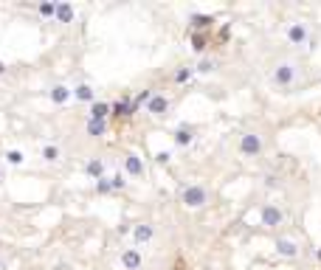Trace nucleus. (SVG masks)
Masks as SVG:
<instances>
[{
  "label": "nucleus",
  "mask_w": 321,
  "mask_h": 270,
  "mask_svg": "<svg viewBox=\"0 0 321 270\" xmlns=\"http://www.w3.org/2000/svg\"><path fill=\"white\" fill-rule=\"evenodd\" d=\"M296 79H299V65L290 62V59L279 62L276 68H273V73H271V82L276 87H282V90H290V87L296 85Z\"/></svg>",
  "instance_id": "obj_1"
},
{
  "label": "nucleus",
  "mask_w": 321,
  "mask_h": 270,
  "mask_svg": "<svg viewBox=\"0 0 321 270\" xmlns=\"http://www.w3.org/2000/svg\"><path fill=\"white\" fill-rule=\"evenodd\" d=\"M180 203L186 208H203L208 203V189L200 183H189L180 189Z\"/></svg>",
  "instance_id": "obj_2"
},
{
  "label": "nucleus",
  "mask_w": 321,
  "mask_h": 270,
  "mask_svg": "<svg viewBox=\"0 0 321 270\" xmlns=\"http://www.w3.org/2000/svg\"><path fill=\"white\" fill-rule=\"evenodd\" d=\"M265 150V141L259 132H243V138H240V155L245 158H259Z\"/></svg>",
  "instance_id": "obj_3"
},
{
  "label": "nucleus",
  "mask_w": 321,
  "mask_h": 270,
  "mask_svg": "<svg viewBox=\"0 0 321 270\" xmlns=\"http://www.w3.org/2000/svg\"><path fill=\"white\" fill-rule=\"evenodd\" d=\"M259 220H262L265 228H279L282 222H285V214H282V208L273 206V203H265L262 211H259Z\"/></svg>",
  "instance_id": "obj_4"
},
{
  "label": "nucleus",
  "mask_w": 321,
  "mask_h": 270,
  "mask_svg": "<svg viewBox=\"0 0 321 270\" xmlns=\"http://www.w3.org/2000/svg\"><path fill=\"white\" fill-rule=\"evenodd\" d=\"M155 239V225L152 222H138V225H133V242L136 245H147V242Z\"/></svg>",
  "instance_id": "obj_5"
},
{
  "label": "nucleus",
  "mask_w": 321,
  "mask_h": 270,
  "mask_svg": "<svg viewBox=\"0 0 321 270\" xmlns=\"http://www.w3.org/2000/svg\"><path fill=\"white\" fill-rule=\"evenodd\" d=\"M45 96H48L54 104H65V101L73 99V90L68 85H62V82H57V85H51L48 90H45Z\"/></svg>",
  "instance_id": "obj_6"
},
{
  "label": "nucleus",
  "mask_w": 321,
  "mask_h": 270,
  "mask_svg": "<svg viewBox=\"0 0 321 270\" xmlns=\"http://www.w3.org/2000/svg\"><path fill=\"white\" fill-rule=\"evenodd\" d=\"M287 40H290V45H304L310 40V29L304 23H290L287 26Z\"/></svg>",
  "instance_id": "obj_7"
},
{
  "label": "nucleus",
  "mask_w": 321,
  "mask_h": 270,
  "mask_svg": "<svg viewBox=\"0 0 321 270\" xmlns=\"http://www.w3.org/2000/svg\"><path fill=\"white\" fill-rule=\"evenodd\" d=\"M122 166H124V172H127L130 178H144V164H141V158H138L136 152H127V155L122 158Z\"/></svg>",
  "instance_id": "obj_8"
},
{
  "label": "nucleus",
  "mask_w": 321,
  "mask_h": 270,
  "mask_svg": "<svg viewBox=\"0 0 321 270\" xmlns=\"http://www.w3.org/2000/svg\"><path fill=\"white\" fill-rule=\"evenodd\" d=\"M147 113H152V115H166V113H169V99H166L164 93H155V96L147 101Z\"/></svg>",
  "instance_id": "obj_9"
},
{
  "label": "nucleus",
  "mask_w": 321,
  "mask_h": 270,
  "mask_svg": "<svg viewBox=\"0 0 321 270\" xmlns=\"http://www.w3.org/2000/svg\"><path fill=\"white\" fill-rule=\"evenodd\" d=\"M122 267L124 270H141V253H138V248L122 250Z\"/></svg>",
  "instance_id": "obj_10"
},
{
  "label": "nucleus",
  "mask_w": 321,
  "mask_h": 270,
  "mask_svg": "<svg viewBox=\"0 0 321 270\" xmlns=\"http://www.w3.org/2000/svg\"><path fill=\"white\" fill-rule=\"evenodd\" d=\"M276 253L285 256V259H296V256H299V245L293 239H287V236H279L276 239Z\"/></svg>",
  "instance_id": "obj_11"
},
{
  "label": "nucleus",
  "mask_w": 321,
  "mask_h": 270,
  "mask_svg": "<svg viewBox=\"0 0 321 270\" xmlns=\"http://www.w3.org/2000/svg\"><path fill=\"white\" fill-rule=\"evenodd\" d=\"M110 110H113V107L107 104V101H93V107H90V118H93V121H107Z\"/></svg>",
  "instance_id": "obj_12"
},
{
  "label": "nucleus",
  "mask_w": 321,
  "mask_h": 270,
  "mask_svg": "<svg viewBox=\"0 0 321 270\" xmlns=\"http://www.w3.org/2000/svg\"><path fill=\"white\" fill-rule=\"evenodd\" d=\"M73 99H76V101H93V99H96V93H93L90 85H85V82H82V85L73 87Z\"/></svg>",
  "instance_id": "obj_13"
},
{
  "label": "nucleus",
  "mask_w": 321,
  "mask_h": 270,
  "mask_svg": "<svg viewBox=\"0 0 321 270\" xmlns=\"http://www.w3.org/2000/svg\"><path fill=\"white\" fill-rule=\"evenodd\" d=\"M85 129H87V135H90V138H101V135L107 132V121H93V118H87Z\"/></svg>",
  "instance_id": "obj_14"
},
{
  "label": "nucleus",
  "mask_w": 321,
  "mask_h": 270,
  "mask_svg": "<svg viewBox=\"0 0 321 270\" xmlns=\"http://www.w3.org/2000/svg\"><path fill=\"white\" fill-rule=\"evenodd\" d=\"M192 141H194L192 127H178L175 129V144H178V147H186V144H192Z\"/></svg>",
  "instance_id": "obj_15"
},
{
  "label": "nucleus",
  "mask_w": 321,
  "mask_h": 270,
  "mask_svg": "<svg viewBox=\"0 0 321 270\" xmlns=\"http://www.w3.org/2000/svg\"><path fill=\"white\" fill-rule=\"evenodd\" d=\"M57 20L59 23H71L73 20V6L71 3H59L57 6Z\"/></svg>",
  "instance_id": "obj_16"
},
{
  "label": "nucleus",
  "mask_w": 321,
  "mask_h": 270,
  "mask_svg": "<svg viewBox=\"0 0 321 270\" xmlns=\"http://www.w3.org/2000/svg\"><path fill=\"white\" fill-rule=\"evenodd\" d=\"M85 172L87 175H90V178H104V175H101V172H104V164H101L99 158H96V161H87V166H85Z\"/></svg>",
  "instance_id": "obj_17"
},
{
  "label": "nucleus",
  "mask_w": 321,
  "mask_h": 270,
  "mask_svg": "<svg viewBox=\"0 0 321 270\" xmlns=\"http://www.w3.org/2000/svg\"><path fill=\"white\" fill-rule=\"evenodd\" d=\"M43 158L48 161V164H57V161H59V147H57V144H45V147H43Z\"/></svg>",
  "instance_id": "obj_18"
},
{
  "label": "nucleus",
  "mask_w": 321,
  "mask_h": 270,
  "mask_svg": "<svg viewBox=\"0 0 321 270\" xmlns=\"http://www.w3.org/2000/svg\"><path fill=\"white\" fill-rule=\"evenodd\" d=\"M113 110H116L119 115H133V113H136V101H127V99H122L119 104L113 107Z\"/></svg>",
  "instance_id": "obj_19"
},
{
  "label": "nucleus",
  "mask_w": 321,
  "mask_h": 270,
  "mask_svg": "<svg viewBox=\"0 0 321 270\" xmlns=\"http://www.w3.org/2000/svg\"><path fill=\"white\" fill-rule=\"evenodd\" d=\"M192 26L194 29H208V26H211V17L208 15H192Z\"/></svg>",
  "instance_id": "obj_20"
},
{
  "label": "nucleus",
  "mask_w": 321,
  "mask_h": 270,
  "mask_svg": "<svg viewBox=\"0 0 321 270\" xmlns=\"http://www.w3.org/2000/svg\"><path fill=\"white\" fill-rule=\"evenodd\" d=\"M37 12H40V17H57V6L54 3H40Z\"/></svg>",
  "instance_id": "obj_21"
},
{
  "label": "nucleus",
  "mask_w": 321,
  "mask_h": 270,
  "mask_svg": "<svg viewBox=\"0 0 321 270\" xmlns=\"http://www.w3.org/2000/svg\"><path fill=\"white\" fill-rule=\"evenodd\" d=\"M96 192H99V194H110V192H113V180L99 178V180H96Z\"/></svg>",
  "instance_id": "obj_22"
},
{
  "label": "nucleus",
  "mask_w": 321,
  "mask_h": 270,
  "mask_svg": "<svg viewBox=\"0 0 321 270\" xmlns=\"http://www.w3.org/2000/svg\"><path fill=\"white\" fill-rule=\"evenodd\" d=\"M194 71H197V73H211L214 71V59H200Z\"/></svg>",
  "instance_id": "obj_23"
},
{
  "label": "nucleus",
  "mask_w": 321,
  "mask_h": 270,
  "mask_svg": "<svg viewBox=\"0 0 321 270\" xmlns=\"http://www.w3.org/2000/svg\"><path fill=\"white\" fill-rule=\"evenodd\" d=\"M6 161H9L12 166H20V164H23V152H17V150H9V152H6Z\"/></svg>",
  "instance_id": "obj_24"
},
{
  "label": "nucleus",
  "mask_w": 321,
  "mask_h": 270,
  "mask_svg": "<svg viewBox=\"0 0 321 270\" xmlns=\"http://www.w3.org/2000/svg\"><path fill=\"white\" fill-rule=\"evenodd\" d=\"M189 79H192V68H180V71L175 73V82H178V85H183Z\"/></svg>",
  "instance_id": "obj_25"
},
{
  "label": "nucleus",
  "mask_w": 321,
  "mask_h": 270,
  "mask_svg": "<svg viewBox=\"0 0 321 270\" xmlns=\"http://www.w3.org/2000/svg\"><path fill=\"white\" fill-rule=\"evenodd\" d=\"M192 48H194V51H203V48H206V37L194 34V37H192Z\"/></svg>",
  "instance_id": "obj_26"
},
{
  "label": "nucleus",
  "mask_w": 321,
  "mask_h": 270,
  "mask_svg": "<svg viewBox=\"0 0 321 270\" xmlns=\"http://www.w3.org/2000/svg\"><path fill=\"white\" fill-rule=\"evenodd\" d=\"M124 186H127V180H124V175H116V178H113V192H122Z\"/></svg>",
  "instance_id": "obj_27"
},
{
  "label": "nucleus",
  "mask_w": 321,
  "mask_h": 270,
  "mask_svg": "<svg viewBox=\"0 0 321 270\" xmlns=\"http://www.w3.org/2000/svg\"><path fill=\"white\" fill-rule=\"evenodd\" d=\"M158 164H169V152H158Z\"/></svg>",
  "instance_id": "obj_28"
},
{
  "label": "nucleus",
  "mask_w": 321,
  "mask_h": 270,
  "mask_svg": "<svg viewBox=\"0 0 321 270\" xmlns=\"http://www.w3.org/2000/svg\"><path fill=\"white\" fill-rule=\"evenodd\" d=\"M3 73H6V65H3V62H0V76H3Z\"/></svg>",
  "instance_id": "obj_29"
},
{
  "label": "nucleus",
  "mask_w": 321,
  "mask_h": 270,
  "mask_svg": "<svg viewBox=\"0 0 321 270\" xmlns=\"http://www.w3.org/2000/svg\"><path fill=\"white\" fill-rule=\"evenodd\" d=\"M315 256H318V262H321V248H318V250H315Z\"/></svg>",
  "instance_id": "obj_30"
},
{
  "label": "nucleus",
  "mask_w": 321,
  "mask_h": 270,
  "mask_svg": "<svg viewBox=\"0 0 321 270\" xmlns=\"http://www.w3.org/2000/svg\"><path fill=\"white\" fill-rule=\"evenodd\" d=\"M3 267H6V264H3V259H0V270H3Z\"/></svg>",
  "instance_id": "obj_31"
},
{
  "label": "nucleus",
  "mask_w": 321,
  "mask_h": 270,
  "mask_svg": "<svg viewBox=\"0 0 321 270\" xmlns=\"http://www.w3.org/2000/svg\"><path fill=\"white\" fill-rule=\"evenodd\" d=\"M0 180H3V169H0Z\"/></svg>",
  "instance_id": "obj_32"
}]
</instances>
